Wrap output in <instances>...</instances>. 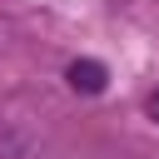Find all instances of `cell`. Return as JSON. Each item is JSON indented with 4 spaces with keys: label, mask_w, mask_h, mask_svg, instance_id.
Instances as JSON below:
<instances>
[{
    "label": "cell",
    "mask_w": 159,
    "mask_h": 159,
    "mask_svg": "<svg viewBox=\"0 0 159 159\" xmlns=\"http://www.w3.org/2000/svg\"><path fill=\"white\" fill-rule=\"evenodd\" d=\"M104 80H109V75H104V65H99V60H75V65H70V84H75V89H84V94H99V89H104Z\"/></svg>",
    "instance_id": "cell-1"
},
{
    "label": "cell",
    "mask_w": 159,
    "mask_h": 159,
    "mask_svg": "<svg viewBox=\"0 0 159 159\" xmlns=\"http://www.w3.org/2000/svg\"><path fill=\"white\" fill-rule=\"evenodd\" d=\"M144 109H149V119H159V89H149V99H144Z\"/></svg>",
    "instance_id": "cell-2"
}]
</instances>
